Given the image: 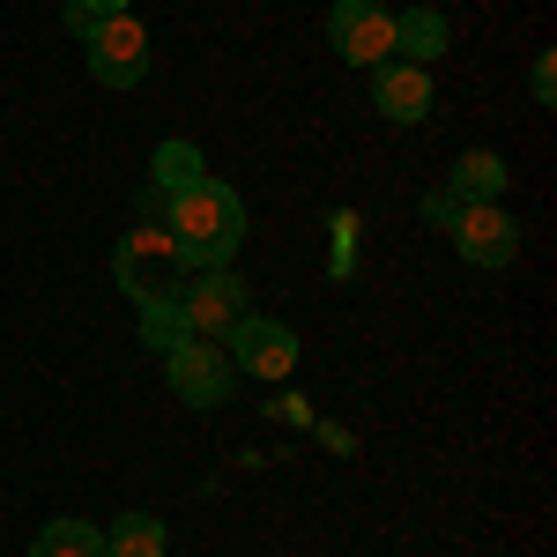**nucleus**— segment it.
<instances>
[{
  "instance_id": "1",
  "label": "nucleus",
  "mask_w": 557,
  "mask_h": 557,
  "mask_svg": "<svg viewBox=\"0 0 557 557\" xmlns=\"http://www.w3.org/2000/svg\"><path fill=\"white\" fill-rule=\"evenodd\" d=\"M164 231H172L186 275H201V268H231L238 246H246V201L209 172L201 186H186V194L164 201Z\"/></svg>"
},
{
  "instance_id": "2",
  "label": "nucleus",
  "mask_w": 557,
  "mask_h": 557,
  "mask_svg": "<svg viewBox=\"0 0 557 557\" xmlns=\"http://www.w3.org/2000/svg\"><path fill=\"white\" fill-rule=\"evenodd\" d=\"M112 283H120L134 305H141V298H178L186 260H178L172 231H164V223H134L127 238L112 246Z\"/></svg>"
},
{
  "instance_id": "3",
  "label": "nucleus",
  "mask_w": 557,
  "mask_h": 557,
  "mask_svg": "<svg viewBox=\"0 0 557 557\" xmlns=\"http://www.w3.org/2000/svg\"><path fill=\"white\" fill-rule=\"evenodd\" d=\"M83 60L104 89H141L149 83V60H157V38L134 15H97L89 38H83Z\"/></svg>"
},
{
  "instance_id": "4",
  "label": "nucleus",
  "mask_w": 557,
  "mask_h": 557,
  "mask_svg": "<svg viewBox=\"0 0 557 557\" xmlns=\"http://www.w3.org/2000/svg\"><path fill=\"white\" fill-rule=\"evenodd\" d=\"M178 305H186V320H194V335H201V343H223V335L253 312L238 268H201V275H186V283H178Z\"/></svg>"
},
{
  "instance_id": "5",
  "label": "nucleus",
  "mask_w": 557,
  "mask_h": 557,
  "mask_svg": "<svg viewBox=\"0 0 557 557\" xmlns=\"http://www.w3.org/2000/svg\"><path fill=\"white\" fill-rule=\"evenodd\" d=\"M446 231H454V253L469 268H513L520 260V223L506 215V201H461Z\"/></svg>"
},
{
  "instance_id": "6",
  "label": "nucleus",
  "mask_w": 557,
  "mask_h": 557,
  "mask_svg": "<svg viewBox=\"0 0 557 557\" xmlns=\"http://www.w3.org/2000/svg\"><path fill=\"white\" fill-rule=\"evenodd\" d=\"M327 45H335V60H349V67L372 75L380 60H394V8H380V0H335Z\"/></svg>"
},
{
  "instance_id": "7",
  "label": "nucleus",
  "mask_w": 557,
  "mask_h": 557,
  "mask_svg": "<svg viewBox=\"0 0 557 557\" xmlns=\"http://www.w3.org/2000/svg\"><path fill=\"white\" fill-rule=\"evenodd\" d=\"M223 357H231V372H246V380H290L298 372V335L283 327V320H238L231 335H223Z\"/></svg>"
},
{
  "instance_id": "8",
  "label": "nucleus",
  "mask_w": 557,
  "mask_h": 557,
  "mask_svg": "<svg viewBox=\"0 0 557 557\" xmlns=\"http://www.w3.org/2000/svg\"><path fill=\"white\" fill-rule=\"evenodd\" d=\"M164 386H172L186 409H215V401H231V386H238V372H231V357H223V343H178L172 357H164Z\"/></svg>"
},
{
  "instance_id": "9",
  "label": "nucleus",
  "mask_w": 557,
  "mask_h": 557,
  "mask_svg": "<svg viewBox=\"0 0 557 557\" xmlns=\"http://www.w3.org/2000/svg\"><path fill=\"white\" fill-rule=\"evenodd\" d=\"M431 104H438V89H431L424 67H409V60H380L372 67V112L386 127H424Z\"/></svg>"
},
{
  "instance_id": "10",
  "label": "nucleus",
  "mask_w": 557,
  "mask_h": 557,
  "mask_svg": "<svg viewBox=\"0 0 557 557\" xmlns=\"http://www.w3.org/2000/svg\"><path fill=\"white\" fill-rule=\"evenodd\" d=\"M438 52H454V23L438 8H394V60L431 67Z\"/></svg>"
},
{
  "instance_id": "11",
  "label": "nucleus",
  "mask_w": 557,
  "mask_h": 557,
  "mask_svg": "<svg viewBox=\"0 0 557 557\" xmlns=\"http://www.w3.org/2000/svg\"><path fill=\"white\" fill-rule=\"evenodd\" d=\"M209 178V157L186 141V134H172V141H157V157H149V186L172 201V194H186V186H201Z\"/></svg>"
},
{
  "instance_id": "12",
  "label": "nucleus",
  "mask_w": 557,
  "mask_h": 557,
  "mask_svg": "<svg viewBox=\"0 0 557 557\" xmlns=\"http://www.w3.org/2000/svg\"><path fill=\"white\" fill-rule=\"evenodd\" d=\"M506 178H513V164L498 157V149H469L461 164H454V201H506Z\"/></svg>"
},
{
  "instance_id": "13",
  "label": "nucleus",
  "mask_w": 557,
  "mask_h": 557,
  "mask_svg": "<svg viewBox=\"0 0 557 557\" xmlns=\"http://www.w3.org/2000/svg\"><path fill=\"white\" fill-rule=\"evenodd\" d=\"M164 550H172L164 520L141 513V506H134V513H120L112 528H104V557H164Z\"/></svg>"
},
{
  "instance_id": "14",
  "label": "nucleus",
  "mask_w": 557,
  "mask_h": 557,
  "mask_svg": "<svg viewBox=\"0 0 557 557\" xmlns=\"http://www.w3.org/2000/svg\"><path fill=\"white\" fill-rule=\"evenodd\" d=\"M134 312H141V343L157 349V357H172L178 343H194V320H186L178 298H141Z\"/></svg>"
},
{
  "instance_id": "15",
  "label": "nucleus",
  "mask_w": 557,
  "mask_h": 557,
  "mask_svg": "<svg viewBox=\"0 0 557 557\" xmlns=\"http://www.w3.org/2000/svg\"><path fill=\"white\" fill-rule=\"evenodd\" d=\"M30 557H104V528L97 520H45Z\"/></svg>"
},
{
  "instance_id": "16",
  "label": "nucleus",
  "mask_w": 557,
  "mask_h": 557,
  "mask_svg": "<svg viewBox=\"0 0 557 557\" xmlns=\"http://www.w3.org/2000/svg\"><path fill=\"white\" fill-rule=\"evenodd\" d=\"M528 89H535V104H557V60H550V52H535V67H528Z\"/></svg>"
},
{
  "instance_id": "17",
  "label": "nucleus",
  "mask_w": 557,
  "mask_h": 557,
  "mask_svg": "<svg viewBox=\"0 0 557 557\" xmlns=\"http://www.w3.org/2000/svg\"><path fill=\"white\" fill-rule=\"evenodd\" d=\"M454 209H461V201H454L446 186H438V194H431V201H424V215H431V223H454Z\"/></svg>"
},
{
  "instance_id": "18",
  "label": "nucleus",
  "mask_w": 557,
  "mask_h": 557,
  "mask_svg": "<svg viewBox=\"0 0 557 557\" xmlns=\"http://www.w3.org/2000/svg\"><path fill=\"white\" fill-rule=\"evenodd\" d=\"M75 8H89V15H134V0H75Z\"/></svg>"
}]
</instances>
